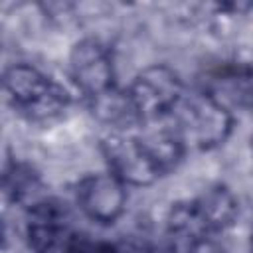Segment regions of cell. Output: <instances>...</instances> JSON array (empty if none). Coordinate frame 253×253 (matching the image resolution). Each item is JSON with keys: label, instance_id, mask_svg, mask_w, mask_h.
Segmentation results:
<instances>
[{"label": "cell", "instance_id": "10", "mask_svg": "<svg viewBox=\"0 0 253 253\" xmlns=\"http://www.w3.org/2000/svg\"><path fill=\"white\" fill-rule=\"evenodd\" d=\"M40 188L38 174L26 164H12L4 174V190L14 202H24Z\"/></svg>", "mask_w": 253, "mask_h": 253}, {"label": "cell", "instance_id": "5", "mask_svg": "<svg viewBox=\"0 0 253 253\" xmlns=\"http://www.w3.org/2000/svg\"><path fill=\"white\" fill-rule=\"evenodd\" d=\"M101 148L111 174L117 176L123 184L148 186L160 174H164L144 136L111 134L103 140Z\"/></svg>", "mask_w": 253, "mask_h": 253}, {"label": "cell", "instance_id": "1", "mask_svg": "<svg viewBox=\"0 0 253 253\" xmlns=\"http://www.w3.org/2000/svg\"><path fill=\"white\" fill-rule=\"evenodd\" d=\"M235 215L237 202L233 194L225 186H213L196 200L172 206L168 213V233L172 239H180L188 247L204 235L229 227Z\"/></svg>", "mask_w": 253, "mask_h": 253}, {"label": "cell", "instance_id": "11", "mask_svg": "<svg viewBox=\"0 0 253 253\" xmlns=\"http://www.w3.org/2000/svg\"><path fill=\"white\" fill-rule=\"evenodd\" d=\"M63 253H119L117 241H99L85 235H73Z\"/></svg>", "mask_w": 253, "mask_h": 253}, {"label": "cell", "instance_id": "8", "mask_svg": "<svg viewBox=\"0 0 253 253\" xmlns=\"http://www.w3.org/2000/svg\"><path fill=\"white\" fill-rule=\"evenodd\" d=\"M79 208L99 223H113L126 206L125 184L109 174H91L77 184Z\"/></svg>", "mask_w": 253, "mask_h": 253}, {"label": "cell", "instance_id": "2", "mask_svg": "<svg viewBox=\"0 0 253 253\" xmlns=\"http://www.w3.org/2000/svg\"><path fill=\"white\" fill-rule=\"evenodd\" d=\"M233 126V115L221 103L200 91L184 95L174 111V132L184 148L210 150L225 142Z\"/></svg>", "mask_w": 253, "mask_h": 253}, {"label": "cell", "instance_id": "13", "mask_svg": "<svg viewBox=\"0 0 253 253\" xmlns=\"http://www.w3.org/2000/svg\"><path fill=\"white\" fill-rule=\"evenodd\" d=\"M251 152H253V134H251Z\"/></svg>", "mask_w": 253, "mask_h": 253}, {"label": "cell", "instance_id": "7", "mask_svg": "<svg viewBox=\"0 0 253 253\" xmlns=\"http://www.w3.org/2000/svg\"><path fill=\"white\" fill-rule=\"evenodd\" d=\"M75 233L65 208L55 200H38L28 210L26 237L36 253H63Z\"/></svg>", "mask_w": 253, "mask_h": 253}, {"label": "cell", "instance_id": "14", "mask_svg": "<svg viewBox=\"0 0 253 253\" xmlns=\"http://www.w3.org/2000/svg\"><path fill=\"white\" fill-rule=\"evenodd\" d=\"M251 243H253V235H251Z\"/></svg>", "mask_w": 253, "mask_h": 253}, {"label": "cell", "instance_id": "9", "mask_svg": "<svg viewBox=\"0 0 253 253\" xmlns=\"http://www.w3.org/2000/svg\"><path fill=\"white\" fill-rule=\"evenodd\" d=\"M202 91L229 111L249 109L253 107V65L241 61L221 63L206 75Z\"/></svg>", "mask_w": 253, "mask_h": 253}, {"label": "cell", "instance_id": "4", "mask_svg": "<svg viewBox=\"0 0 253 253\" xmlns=\"http://www.w3.org/2000/svg\"><path fill=\"white\" fill-rule=\"evenodd\" d=\"M126 99L136 123H152L174 115L184 99V87L176 71L166 65H152L134 77L126 89Z\"/></svg>", "mask_w": 253, "mask_h": 253}, {"label": "cell", "instance_id": "6", "mask_svg": "<svg viewBox=\"0 0 253 253\" xmlns=\"http://www.w3.org/2000/svg\"><path fill=\"white\" fill-rule=\"evenodd\" d=\"M69 73L77 89L91 101L115 89V69L109 49L93 38L73 45L69 55Z\"/></svg>", "mask_w": 253, "mask_h": 253}, {"label": "cell", "instance_id": "12", "mask_svg": "<svg viewBox=\"0 0 253 253\" xmlns=\"http://www.w3.org/2000/svg\"><path fill=\"white\" fill-rule=\"evenodd\" d=\"M186 253H227L217 241H213L210 235H204L196 241H192L186 247Z\"/></svg>", "mask_w": 253, "mask_h": 253}, {"label": "cell", "instance_id": "3", "mask_svg": "<svg viewBox=\"0 0 253 253\" xmlns=\"http://www.w3.org/2000/svg\"><path fill=\"white\" fill-rule=\"evenodd\" d=\"M4 89L12 105L34 121L53 119L69 105V95L57 81L26 63L6 69Z\"/></svg>", "mask_w": 253, "mask_h": 253}]
</instances>
